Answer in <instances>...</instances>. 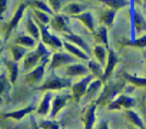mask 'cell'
Returning <instances> with one entry per match:
<instances>
[{
  "label": "cell",
  "mask_w": 146,
  "mask_h": 129,
  "mask_svg": "<svg viewBox=\"0 0 146 129\" xmlns=\"http://www.w3.org/2000/svg\"><path fill=\"white\" fill-rule=\"evenodd\" d=\"M125 82H110L108 84H106L104 87L102 92L99 95L98 98L94 102L97 105L103 104L106 105L113 101L117 95L123 90L125 87Z\"/></svg>",
  "instance_id": "1"
},
{
  "label": "cell",
  "mask_w": 146,
  "mask_h": 129,
  "mask_svg": "<svg viewBox=\"0 0 146 129\" xmlns=\"http://www.w3.org/2000/svg\"><path fill=\"white\" fill-rule=\"evenodd\" d=\"M71 86V80L70 78H60L54 74V71L51 75L46 80L45 82L40 86L36 87L34 90L37 91H50V90H61L68 88Z\"/></svg>",
  "instance_id": "2"
},
{
  "label": "cell",
  "mask_w": 146,
  "mask_h": 129,
  "mask_svg": "<svg viewBox=\"0 0 146 129\" xmlns=\"http://www.w3.org/2000/svg\"><path fill=\"white\" fill-rule=\"evenodd\" d=\"M36 24H38L40 29V36H41V40L44 44L53 47V48H60L62 47L63 43L56 36L51 34L48 31V27L45 24L40 22L38 19H36Z\"/></svg>",
  "instance_id": "3"
},
{
  "label": "cell",
  "mask_w": 146,
  "mask_h": 129,
  "mask_svg": "<svg viewBox=\"0 0 146 129\" xmlns=\"http://www.w3.org/2000/svg\"><path fill=\"white\" fill-rule=\"evenodd\" d=\"M94 76L93 74H88L85 78H82L81 81L72 86L71 89L73 98L77 103L79 102L81 98L85 96L88 85L94 80Z\"/></svg>",
  "instance_id": "4"
},
{
  "label": "cell",
  "mask_w": 146,
  "mask_h": 129,
  "mask_svg": "<svg viewBox=\"0 0 146 129\" xmlns=\"http://www.w3.org/2000/svg\"><path fill=\"white\" fill-rule=\"evenodd\" d=\"M48 61V59H43L40 61V64H38L32 71L26 75L25 81L28 84H36L41 81L44 74L45 66Z\"/></svg>",
  "instance_id": "5"
},
{
  "label": "cell",
  "mask_w": 146,
  "mask_h": 129,
  "mask_svg": "<svg viewBox=\"0 0 146 129\" xmlns=\"http://www.w3.org/2000/svg\"><path fill=\"white\" fill-rule=\"evenodd\" d=\"M77 61L78 59L75 57H74V55H71L66 53L57 52L53 54L49 68L53 70L65 64H74V63L77 62Z\"/></svg>",
  "instance_id": "6"
},
{
  "label": "cell",
  "mask_w": 146,
  "mask_h": 129,
  "mask_svg": "<svg viewBox=\"0 0 146 129\" xmlns=\"http://www.w3.org/2000/svg\"><path fill=\"white\" fill-rule=\"evenodd\" d=\"M97 104L92 102L84 110L81 116V121L84 124V129H92L96 121L95 112L97 108Z\"/></svg>",
  "instance_id": "7"
},
{
  "label": "cell",
  "mask_w": 146,
  "mask_h": 129,
  "mask_svg": "<svg viewBox=\"0 0 146 129\" xmlns=\"http://www.w3.org/2000/svg\"><path fill=\"white\" fill-rule=\"evenodd\" d=\"M135 103V100L132 97L121 95L110 103L108 106V108L109 110H121L122 108L129 109L131 107L134 106Z\"/></svg>",
  "instance_id": "8"
},
{
  "label": "cell",
  "mask_w": 146,
  "mask_h": 129,
  "mask_svg": "<svg viewBox=\"0 0 146 129\" xmlns=\"http://www.w3.org/2000/svg\"><path fill=\"white\" fill-rule=\"evenodd\" d=\"M118 62V59L117 57L115 51L112 49H108V59H107L106 64L105 66V70H104V74L102 78H101L103 82H106V80L109 78L111 74L115 69L117 64Z\"/></svg>",
  "instance_id": "9"
},
{
  "label": "cell",
  "mask_w": 146,
  "mask_h": 129,
  "mask_svg": "<svg viewBox=\"0 0 146 129\" xmlns=\"http://www.w3.org/2000/svg\"><path fill=\"white\" fill-rule=\"evenodd\" d=\"M73 96L71 95H58L54 98L52 101V107L50 116L51 118H54L56 116L60 111L66 105L67 101H69Z\"/></svg>",
  "instance_id": "10"
},
{
  "label": "cell",
  "mask_w": 146,
  "mask_h": 129,
  "mask_svg": "<svg viewBox=\"0 0 146 129\" xmlns=\"http://www.w3.org/2000/svg\"><path fill=\"white\" fill-rule=\"evenodd\" d=\"M66 17L61 15H54V18L50 21V25L54 29L63 32L64 34H71V31L68 27Z\"/></svg>",
  "instance_id": "11"
},
{
  "label": "cell",
  "mask_w": 146,
  "mask_h": 129,
  "mask_svg": "<svg viewBox=\"0 0 146 129\" xmlns=\"http://www.w3.org/2000/svg\"><path fill=\"white\" fill-rule=\"evenodd\" d=\"M26 7H27V5H26L25 4H20L19 7L17 9V11L15 12V14H14V16L13 17L12 19L11 20V21H10L8 27H7V32H6L5 35V39H4L5 42L7 41L9 37V35L11 34V31L18 26L19 22V21L21 20V19L22 18L23 14H24V11L26 9Z\"/></svg>",
  "instance_id": "12"
},
{
  "label": "cell",
  "mask_w": 146,
  "mask_h": 129,
  "mask_svg": "<svg viewBox=\"0 0 146 129\" xmlns=\"http://www.w3.org/2000/svg\"><path fill=\"white\" fill-rule=\"evenodd\" d=\"M89 69L85 65L81 64H73L68 65L66 68V74L69 76H77L88 75Z\"/></svg>",
  "instance_id": "13"
},
{
  "label": "cell",
  "mask_w": 146,
  "mask_h": 129,
  "mask_svg": "<svg viewBox=\"0 0 146 129\" xmlns=\"http://www.w3.org/2000/svg\"><path fill=\"white\" fill-rule=\"evenodd\" d=\"M41 57L36 51L29 53L25 57L24 61V68L25 71H29L38 65V61H41Z\"/></svg>",
  "instance_id": "14"
},
{
  "label": "cell",
  "mask_w": 146,
  "mask_h": 129,
  "mask_svg": "<svg viewBox=\"0 0 146 129\" xmlns=\"http://www.w3.org/2000/svg\"><path fill=\"white\" fill-rule=\"evenodd\" d=\"M71 17L72 18L80 20L90 31L93 33L95 32L94 19H93L92 14L90 12H83L81 14H76V15H71Z\"/></svg>",
  "instance_id": "15"
},
{
  "label": "cell",
  "mask_w": 146,
  "mask_h": 129,
  "mask_svg": "<svg viewBox=\"0 0 146 129\" xmlns=\"http://www.w3.org/2000/svg\"><path fill=\"white\" fill-rule=\"evenodd\" d=\"M36 105H34V104H31L29 106L23 108V109L19 110V111H16L11 113L4 114V118H11L15 120H17V121H19L21 118H24L27 114H30L33 111L36 110Z\"/></svg>",
  "instance_id": "16"
},
{
  "label": "cell",
  "mask_w": 146,
  "mask_h": 129,
  "mask_svg": "<svg viewBox=\"0 0 146 129\" xmlns=\"http://www.w3.org/2000/svg\"><path fill=\"white\" fill-rule=\"evenodd\" d=\"M64 37L68 41H71V42L74 43V44H76V46H78V47L81 49L82 50H84V51L87 53V54H91V49H90V47H88V45L87 44V43L84 41V39L83 38H81V37L78 35H76V34H64Z\"/></svg>",
  "instance_id": "17"
},
{
  "label": "cell",
  "mask_w": 146,
  "mask_h": 129,
  "mask_svg": "<svg viewBox=\"0 0 146 129\" xmlns=\"http://www.w3.org/2000/svg\"><path fill=\"white\" fill-rule=\"evenodd\" d=\"M102 83L103 81L101 79L92 81L90 83L88 88H87L86 93L84 96V98L86 99V101H90L96 96V94H98L102 86Z\"/></svg>",
  "instance_id": "18"
},
{
  "label": "cell",
  "mask_w": 146,
  "mask_h": 129,
  "mask_svg": "<svg viewBox=\"0 0 146 129\" xmlns=\"http://www.w3.org/2000/svg\"><path fill=\"white\" fill-rule=\"evenodd\" d=\"M63 45H64V48L67 50L69 53H71L72 55L75 56L78 59H81L83 60H88L89 57H88L87 54H85V52L80 49L79 48L76 47V46L73 45L71 43L67 42V41H64L63 42Z\"/></svg>",
  "instance_id": "19"
},
{
  "label": "cell",
  "mask_w": 146,
  "mask_h": 129,
  "mask_svg": "<svg viewBox=\"0 0 146 129\" xmlns=\"http://www.w3.org/2000/svg\"><path fill=\"white\" fill-rule=\"evenodd\" d=\"M52 98V94L51 92H47L44 95L42 101L40 103L38 108L37 109V113L41 115H47L49 111L50 102Z\"/></svg>",
  "instance_id": "20"
},
{
  "label": "cell",
  "mask_w": 146,
  "mask_h": 129,
  "mask_svg": "<svg viewBox=\"0 0 146 129\" xmlns=\"http://www.w3.org/2000/svg\"><path fill=\"white\" fill-rule=\"evenodd\" d=\"M96 41L101 43L102 45L105 46L106 48L108 49V38L107 29L105 27H101L97 31L94 33Z\"/></svg>",
  "instance_id": "21"
},
{
  "label": "cell",
  "mask_w": 146,
  "mask_h": 129,
  "mask_svg": "<svg viewBox=\"0 0 146 129\" xmlns=\"http://www.w3.org/2000/svg\"><path fill=\"white\" fill-rule=\"evenodd\" d=\"M94 54L97 61L103 66H105L106 64V47L102 44H98L94 47Z\"/></svg>",
  "instance_id": "22"
},
{
  "label": "cell",
  "mask_w": 146,
  "mask_h": 129,
  "mask_svg": "<svg viewBox=\"0 0 146 129\" xmlns=\"http://www.w3.org/2000/svg\"><path fill=\"white\" fill-rule=\"evenodd\" d=\"M4 62L9 71L10 82L14 84L17 80L18 76V64L15 61H9V60H4Z\"/></svg>",
  "instance_id": "23"
},
{
  "label": "cell",
  "mask_w": 146,
  "mask_h": 129,
  "mask_svg": "<svg viewBox=\"0 0 146 129\" xmlns=\"http://www.w3.org/2000/svg\"><path fill=\"white\" fill-rule=\"evenodd\" d=\"M26 28H27V31L29 33L31 37H32L34 39L38 40L39 37H41L40 36L39 27L34 22V21H33L30 16L28 17V19H27Z\"/></svg>",
  "instance_id": "24"
},
{
  "label": "cell",
  "mask_w": 146,
  "mask_h": 129,
  "mask_svg": "<svg viewBox=\"0 0 146 129\" xmlns=\"http://www.w3.org/2000/svg\"><path fill=\"white\" fill-rule=\"evenodd\" d=\"M98 1L104 3L106 5L109 7L110 9L116 11L130 4V2L128 0H98Z\"/></svg>",
  "instance_id": "25"
},
{
  "label": "cell",
  "mask_w": 146,
  "mask_h": 129,
  "mask_svg": "<svg viewBox=\"0 0 146 129\" xmlns=\"http://www.w3.org/2000/svg\"><path fill=\"white\" fill-rule=\"evenodd\" d=\"M123 76L125 78V81H128L135 86H146V78H139V77H137L135 76L131 75L127 72H123Z\"/></svg>",
  "instance_id": "26"
},
{
  "label": "cell",
  "mask_w": 146,
  "mask_h": 129,
  "mask_svg": "<svg viewBox=\"0 0 146 129\" xmlns=\"http://www.w3.org/2000/svg\"><path fill=\"white\" fill-rule=\"evenodd\" d=\"M88 68L91 71L94 76H96L101 79L104 74L103 66L98 61H90L88 63Z\"/></svg>",
  "instance_id": "27"
},
{
  "label": "cell",
  "mask_w": 146,
  "mask_h": 129,
  "mask_svg": "<svg viewBox=\"0 0 146 129\" xmlns=\"http://www.w3.org/2000/svg\"><path fill=\"white\" fill-rule=\"evenodd\" d=\"M11 89V84L7 79L5 74L2 73L0 75V96L8 97L9 93Z\"/></svg>",
  "instance_id": "28"
},
{
  "label": "cell",
  "mask_w": 146,
  "mask_h": 129,
  "mask_svg": "<svg viewBox=\"0 0 146 129\" xmlns=\"http://www.w3.org/2000/svg\"><path fill=\"white\" fill-rule=\"evenodd\" d=\"M86 9V7L81 4H76V3H71L68 4L66 7H64L63 11L65 13L71 15H76V14H81L82 11Z\"/></svg>",
  "instance_id": "29"
},
{
  "label": "cell",
  "mask_w": 146,
  "mask_h": 129,
  "mask_svg": "<svg viewBox=\"0 0 146 129\" xmlns=\"http://www.w3.org/2000/svg\"><path fill=\"white\" fill-rule=\"evenodd\" d=\"M121 44L124 46H131V47H138V48H144L146 47V35L143 36L139 39L135 40L123 39L121 41Z\"/></svg>",
  "instance_id": "30"
},
{
  "label": "cell",
  "mask_w": 146,
  "mask_h": 129,
  "mask_svg": "<svg viewBox=\"0 0 146 129\" xmlns=\"http://www.w3.org/2000/svg\"><path fill=\"white\" fill-rule=\"evenodd\" d=\"M16 44L21 45L24 47H31L35 46V40L32 37L27 35H21L19 36L16 39Z\"/></svg>",
  "instance_id": "31"
},
{
  "label": "cell",
  "mask_w": 146,
  "mask_h": 129,
  "mask_svg": "<svg viewBox=\"0 0 146 129\" xmlns=\"http://www.w3.org/2000/svg\"><path fill=\"white\" fill-rule=\"evenodd\" d=\"M28 49L26 47H22L21 45L17 44L11 47V53H12L14 61H19L27 52Z\"/></svg>",
  "instance_id": "32"
},
{
  "label": "cell",
  "mask_w": 146,
  "mask_h": 129,
  "mask_svg": "<svg viewBox=\"0 0 146 129\" xmlns=\"http://www.w3.org/2000/svg\"><path fill=\"white\" fill-rule=\"evenodd\" d=\"M126 116L127 118H128V120H129L131 123H133L134 125L138 126V128H140L141 129H145L142 121H141V119L140 118V117L138 116V115L136 113L134 112L133 111H132V110L131 109H127Z\"/></svg>",
  "instance_id": "33"
},
{
  "label": "cell",
  "mask_w": 146,
  "mask_h": 129,
  "mask_svg": "<svg viewBox=\"0 0 146 129\" xmlns=\"http://www.w3.org/2000/svg\"><path fill=\"white\" fill-rule=\"evenodd\" d=\"M134 24L137 33L146 31V21L138 12L135 11L134 14Z\"/></svg>",
  "instance_id": "34"
},
{
  "label": "cell",
  "mask_w": 146,
  "mask_h": 129,
  "mask_svg": "<svg viewBox=\"0 0 146 129\" xmlns=\"http://www.w3.org/2000/svg\"><path fill=\"white\" fill-rule=\"evenodd\" d=\"M115 13L116 11H114L113 9H108L105 11L101 17V21L105 26L110 27L113 24V20L115 19Z\"/></svg>",
  "instance_id": "35"
},
{
  "label": "cell",
  "mask_w": 146,
  "mask_h": 129,
  "mask_svg": "<svg viewBox=\"0 0 146 129\" xmlns=\"http://www.w3.org/2000/svg\"><path fill=\"white\" fill-rule=\"evenodd\" d=\"M30 5L32 7H35V9H39L41 11H44V12L47 13V14H51V15H54V11H52L51 8L48 6H47L44 1H41V0H32L31 2L29 3Z\"/></svg>",
  "instance_id": "36"
},
{
  "label": "cell",
  "mask_w": 146,
  "mask_h": 129,
  "mask_svg": "<svg viewBox=\"0 0 146 129\" xmlns=\"http://www.w3.org/2000/svg\"><path fill=\"white\" fill-rule=\"evenodd\" d=\"M38 127L41 129H59L60 125L55 121H48L42 120L38 124Z\"/></svg>",
  "instance_id": "37"
},
{
  "label": "cell",
  "mask_w": 146,
  "mask_h": 129,
  "mask_svg": "<svg viewBox=\"0 0 146 129\" xmlns=\"http://www.w3.org/2000/svg\"><path fill=\"white\" fill-rule=\"evenodd\" d=\"M34 12L36 17V19H38L40 22L45 24V25L49 24L51 20H50L49 17L47 15L46 13L39 9H34Z\"/></svg>",
  "instance_id": "38"
},
{
  "label": "cell",
  "mask_w": 146,
  "mask_h": 129,
  "mask_svg": "<svg viewBox=\"0 0 146 129\" xmlns=\"http://www.w3.org/2000/svg\"><path fill=\"white\" fill-rule=\"evenodd\" d=\"M48 1L51 6L52 11L57 13L66 2V0H48Z\"/></svg>",
  "instance_id": "39"
},
{
  "label": "cell",
  "mask_w": 146,
  "mask_h": 129,
  "mask_svg": "<svg viewBox=\"0 0 146 129\" xmlns=\"http://www.w3.org/2000/svg\"><path fill=\"white\" fill-rule=\"evenodd\" d=\"M7 0H0V19H1L2 14L7 9Z\"/></svg>",
  "instance_id": "40"
},
{
  "label": "cell",
  "mask_w": 146,
  "mask_h": 129,
  "mask_svg": "<svg viewBox=\"0 0 146 129\" xmlns=\"http://www.w3.org/2000/svg\"><path fill=\"white\" fill-rule=\"evenodd\" d=\"M30 118H31V126H32V128L33 129H40L39 127H38V125L37 124L35 118H34V116L31 115V117H30Z\"/></svg>",
  "instance_id": "41"
},
{
  "label": "cell",
  "mask_w": 146,
  "mask_h": 129,
  "mask_svg": "<svg viewBox=\"0 0 146 129\" xmlns=\"http://www.w3.org/2000/svg\"><path fill=\"white\" fill-rule=\"evenodd\" d=\"M98 129H109V128H108V122L106 121H103L101 123V124H100Z\"/></svg>",
  "instance_id": "42"
},
{
  "label": "cell",
  "mask_w": 146,
  "mask_h": 129,
  "mask_svg": "<svg viewBox=\"0 0 146 129\" xmlns=\"http://www.w3.org/2000/svg\"><path fill=\"white\" fill-rule=\"evenodd\" d=\"M1 103H2V98H1V97L0 96V105H1Z\"/></svg>",
  "instance_id": "43"
},
{
  "label": "cell",
  "mask_w": 146,
  "mask_h": 129,
  "mask_svg": "<svg viewBox=\"0 0 146 129\" xmlns=\"http://www.w3.org/2000/svg\"><path fill=\"white\" fill-rule=\"evenodd\" d=\"M2 50H3V47L2 48L0 49V55H1V51H2Z\"/></svg>",
  "instance_id": "44"
},
{
  "label": "cell",
  "mask_w": 146,
  "mask_h": 129,
  "mask_svg": "<svg viewBox=\"0 0 146 129\" xmlns=\"http://www.w3.org/2000/svg\"><path fill=\"white\" fill-rule=\"evenodd\" d=\"M143 2H144V5L146 6V0H143Z\"/></svg>",
  "instance_id": "45"
},
{
  "label": "cell",
  "mask_w": 146,
  "mask_h": 129,
  "mask_svg": "<svg viewBox=\"0 0 146 129\" xmlns=\"http://www.w3.org/2000/svg\"><path fill=\"white\" fill-rule=\"evenodd\" d=\"M0 46H1V41H0Z\"/></svg>",
  "instance_id": "46"
},
{
  "label": "cell",
  "mask_w": 146,
  "mask_h": 129,
  "mask_svg": "<svg viewBox=\"0 0 146 129\" xmlns=\"http://www.w3.org/2000/svg\"><path fill=\"white\" fill-rule=\"evenodd\" d=\"M131 129H135V128H131Z\"/></svg>",
  "instance_id": "47"
}]
</instances>
